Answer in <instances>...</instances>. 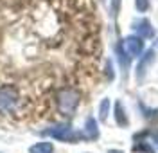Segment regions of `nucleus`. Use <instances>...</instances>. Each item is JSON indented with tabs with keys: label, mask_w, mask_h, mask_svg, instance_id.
I'll return each mask as SVG.
<instances>
[{
	"label": "nucleus",
	"mask_w": 158,
	"mask_h": 153,
	"mask_svg": "<svg viewBox=\"0 0 158 153\" xmlns=\"http://www.w3.org/2000/svg\"><path fill=\"white\" fill-rule=\"evenodd\" d=\"M18 104H20L18 90L11 85H2L0 87V113L2 115L15 113Z\"/></svg>",
	"instance_id": "1"
},
{
	"label": "nucleus",
	"mask_w": 158,
	"mask_h": 153,
	"mask_svg": "<svg viewBox=\"0 0 158 153\" xmlns=\"http://www.w3.org/2000/svg\"><path fill=\"white\" fill-rule=\"evenodd\" d=\"M79 103V94L74 88H63L58 94V110L63 115H70L74 113L76 106Z\"/></svg>",
	"instance_id": "2"
},
{
	"label": "nucleus",
	"mask_w": 158,
	"mask_h": 153,
	"mask_svg": "<svg viewBox=\"0 0 158 153\" xmlns=\"http://www.w3.org/2000/svg\"><path fill=\"white\" fill-rule=\"evenodd\" d=\"M45 135H50L54 139H59V141H76L79 135L72 128L69 126H58V128H52V130H47Z\"/></svg>",
	"instance_id": "3"
},
{
	"label": "nucleus",
	"mask_w": 158,
	"mask_h": 153,
	"mask_svg": "<svg viewBox=\"0 0 158 153\" xmlns=\"http://www.w3.org/2000/svg\"><path fill=\"white\" fill-rule=\"evenodd\" d=\"M140 49H142V41L138 38H129V40L124 41V51L128 56H137Z\"/></svg>",
	"instance_id": "4"
},
{
	"label": "nucleus",
	"mask_w": 158,
	"mask_h": 153,
	"mask_svg": "<svg viewBox=\"0 0 158 153\" xmlns=\"http://www.w3.org/2000/svg\"><path fill=\"white\" fill-rule=\"evenodd\" d=\"M29 153H54V148L50 142H40L36 146H32Z\"/></svg>",
	"instance_id": "5"
},
{
	"label": "nucleus",
	"mask_w": 158,
	"mask_h": 153,
	"mask_svg": "<svg viewBox=\"0 0 158 153\" xmlns=\"http://www.w3.org/2000/svg\"><path fill=\"white\" fill-rule=\"evenodd\" d=\"M86 135H88V139H92V137H97V128H95V122H94V119H88V124H86Z\"/></svg>",
	"instance_id": "6"
},
{
	"label": "nucleus",
	"mask_w": 158,
	"mask_h": 153,
	"mask_svg": "<svg viewBox=\"0 0 158 153\" xmlns=\"http://www.w3.org/2000/svg\"><path fill=\"white\" fill-rule=\"evenodd\" d=\"M155 141H156V144H158V135H155Z\"/></svg>",
	"instance_id": "7"
},
{
	"label": "nucleus",
	"mask_w": 158,
	"mask_h": 153,
	"mask_svg": "<svg viewBox=\"0 0 158 153\" xmlns=\"http://www.w3.org/2000/svg\"><path fill=\"white\" fill-rule=\"evenodd\" d=\"M110 153H118V151H110Z\"/></svg>",
	"instance_id": "8"
}]
</instances>
